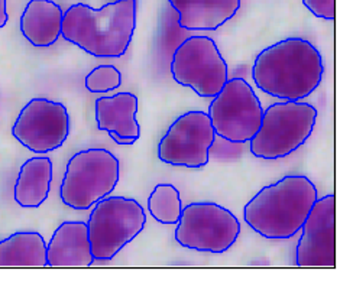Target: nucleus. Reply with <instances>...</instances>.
Segmentation results:
<instances>
[{"label":"nucleus","mask_w":353,"mask_h":286,"mask_svg":"<svg viewBox=\"0 0 353 286\" xmlns=\"http://www.w3.org/2000/svg\"><path fill=\"white\" fill-rule=\"evenodd\" d=\"M325 75V63L314 45L303 38H287L258 54L252 79L261 92L283 101L312 96Z\"/></svg>","instance_id":"nucleus-1"},{"label":"nucleus","mask_w":353,"mask_h":286,"mask_svg":"<svg viewBox=\"0 0 353 286\" xmlns=\"http://www.w3.org/2000/svg\"><path fill=\"white\" fill-rule=\"evenodd\" d=\"M137 28V0H113L99 9L76 3L64 12L61 37L96 58H121Z\"/></svg>","instance_id":"nucleus-2"},{"label":"nucleus","mask_w":353,"mask_h":286,"mask_svg":"<svg viewBox=\"0 0 353 286\" xmlns=\"http://www.w3.org/2000/svg\"><path fill=\"white\" fill-rule=\"evenodd\" d=\"M317 198L319 192L310 178L287 175L263 187L245 205V223L265 238H291L301 230Z\"/></svg>","instance_id":"nucleus-3"},{"label":"nucleus","mask_w":353,"mask_h":286,"mask_svg":"<svg viewBox=\"0 0 353 286\" xmlns=\"http://www.w3.org/2000/svg\"><path fill=\"white\" fill-rule=\"evenodd\" d=\"M317 109L303 101H279L263 110L262 123L249 141L255 158L275 161L290 156L312 136L317 122Z\"/></svg>","instance_id":"nucleus-4"},{"label":"nucleus","mask_w":353,"mask_h":286,"mask_svg":"<svg viewBox=\"0 0 353 286\" xmlns=\"http://www.w3.org/2000/svg\"><path fill=\"white\" fill-rule=\"evenodd\" d=\"M121 163L112 152L101 147L80 150L65 168L60 188L64 205L88 210L109 197L119 183Z\"/></svg>","instance_id":"nucleus-5"},{"label":"nucleus","mask_w":353,"mask_h":286,"mask_svg":"<svg viewBox=\"0 0 353 286\" xmlns=\"http://www.w3.org/2000/svg\"><path fill=\"white\" fill-rule=\"evenodd\" d=\"M92 208L87 227L94 261H112L146 224L145 210L134 198L106 197Z\"/></svg>","instance_id":"nucleus-6"},{"label":"nucleus","mask_w":353,"mask_h":286,"mask_svg":"<svg viewBox=\"0 0 353 286\" xmlns=\"http://www.w3.org/2000/svg\"><path fill=\"white\" fill-rule=\"evenodd\" d=\"M241 234V223L230 210L216 203H191L183 207L175 240L180 246L201 253L222 254Z\"/></svg>","instance_id":"nucleus-7"},{"label":"nucleus","mask_w":353,"mask_h":286,"mask_svg":"<svg viewBox=\"0 0 353 286\" xmlns=\"http://www.w3.org/2000/svg\"><path fill=\"white\" fill-rule=\"evenodd\" d=\"M262 116V104L252 85L239 77L228 80L209 108L216 136L234 145L246 143L255 136Z\"/></svg>","instance_id":"nucleus-8"},{"label":"nucleus","mask_w":353,"mask_h":286,"mask_svg":"<svg viewBox=\"0 0 353 286\" xmlns=\"http://www.w3.org/2000/svg\"><path fill=\"white\" fill-rule=\"evenodd\" d=\"M170 68L176 84L190 87L203 99H213L229 80V68L217 43L203 35L181 42Z\"/></svg>","instance_id":"nucleus-9"},{"label":"nucleus","mask_w":353,"mask_h":286,"mask_svg":"<svg viewBox=\"0 0 353 286\" xmlns=\"http://www.w3.org/2000/svg\"><path fill=\"white\" fill-rule=\"evenodd\" d=\"M216 142L209 113L191 110L170 126L158 143V158L172 167L203 168L209 163L210 150Z\"/></svg>","instance_id":"nucleus-10"},{"label":"nucleus","mask_w":353,"mask_h":286,"mask_svg":"<svg viewBox=\"0 0 353 286\" xmlns=\"http://www.w3.org/2000/svg\"><path fill=\"white\" fill-rule=\"evenodd\" d=\"M12 134L37 155L60 149L70 134V116L64 104L50 99L29 100L21 110Z\"/></svg>","instance_id":"nucleus-11"},{"label":"nucleus","mask_w":353,"mask_h":286,"mask_svg":"<svg viewBox=\"0 0 353 286\" xmlns=\"http://www.w3.org/2000/svg\"><path fill=\"white\" fill-rule=\"evenodd\" d=\"M296 249L299 267H334L336 265V203L334 195L317 198L308 213Z\"/></svg>","instance_id":"nucleus-12"},{"label":"nucleus","mask_w":353,"mask_h":286,"mask_svg":"<svg viewBox=\"0 0 353 286\" xmlns=\"http://www.w3.org/2000/svg\"><path fill=\"white\" fill-rule=\"evenodd\" d=\"M93 262L87 223L64 221L58 225L47 246V265L50 267H88Z\"/></svg>","instance_id":"nucleus-13"},{"label":"nucleus","mask_w":353,"mask_h":286,"mask_svg":"<svg viewBox=\"0 0 353 286\" xmlns=\"http://www.w3.org/2000/svg\"><path fill=\"white\" fill-rule=\"evenodd\" d=\"M187 31H216L241 8V0H168Z\"/></svg>","instance_id":"nucleus-14"},{"label":"nucleus","mask_w":353,"mask_h":286,"mask_svg":"<svg viewBox=\"0 0 353 286\" xmlns=\"http://www.w3.org/2000/svg\"><path fill=\"white\" fill-rule=\"evenodd\" d=\"M64 10L52 0H29L21 17V32L34 47L47 48L61 37Z\"/></svg>","instance_id":"nucleus-15"},{"label":"nucleus","mask_w":353,"mask_h":286,"mask_svg":"<svg viewBox=\"0 0 353 286\" xmlns=\"http://www.w3.org/2000/svg\"><path fill=\"white\" fill-rule=\"evenodd\" d=\"M94 110L99 130L137 141L141 138V126L137 120L138 97L135 94L117 93L110 97H99Z\"/></svg>","instance_id":"nucleus-16"},{"label":"nucleus","mask_w":353,"mask_h":286,"mask_svg":"<svg viewBox=\"0 0 353 286\" xmlns=\"http://www.w3.org/2000/svg\"><path fill=\"white\" fill-rule=\"evenodd\" d=\"M52 183V161L48 156L29 158L19 170L13 198L23 208H38L47 201Z\"/></svg>","instance_id":"nucleus-17"},{"label":"nucleus","mask_w":353,"mask_h":286,"mask_svg":"<svg viewBox=\"0 0 353 286\" xmlns=\"http://www.w3.org/2000/svg\"><path fill=\"white\" fill-rule=\"evenodd\" d=\"M46 267L47 243L37 232H18L0 240V267Z\"/></svg>","instance_id":"nucleus-18"},{"label":"nucleus","mask_w":353,"mask_h":286,"mask_svg":"<svg viewBox=\"0 0 353 286\" xmlns=\"http://www.w3.org/2000/svg\"><path fill=\"white\" fill-rule=\"evenodd\" d=\"M151 216L161 224H176L183 213L180 191L171 184H158L148 198Z\"/></svg>","instance_id":"nucleus-19"},{"label":"nucleus","mask_w":353,"mask_h":286,"mask_svg":"<svg viewBox=\"0 0 353 286\" xmlns=\"http://www.w3.org/2000/svg\"><path fill=\"white\" fill-rule=\"evenodd\" d=\"M121 84L122 74L114 65H99L84 79V87L90 93H109L119 88Z\"/></svg>","instance_id":"nucleus-20"},{"label":"nucleus","mask_w":353,"mask_h":286,"mask_svg":"<svg viewBox=\"0 0 353 286\" xmlns=\"http://www.w3.org/2000/svg\"><path fill=\"white\" fill-rule=\"evenodd\" d=\"M303 5L310 10L316 18L334 21V0H303Z\"/></svg>","instance_id":"nucleus-21"},{"label":"nucleus","mask_w":353,"mask_h":286,"mask_svg":"<svg viewBox=\"0 0 353 286\" xmlns=\"http://www.w3.org/2000/svg\"><path fill=\"white\" fill-rule=\"evenodd\" d=\"M109 136H110V139L114 141V143L122 145V146H129V145H134L137 142V139H134V138H122L116 133H109Z\"/></svg>","instance_id":"nucleus-22"},{"label":"nucleus","mask_w":353,"mask_h":286,"mask_svg":"<svg viewBox=\"0 0 353 286\" xmlns=\"http://www.w3.org/2000/svg\"><path fill=\"white\" fill-rule=\"evenodd\" d=\"M8 10H6V0H0V29L8 23Z\"/></svg>","instance_id":"nucleus-23"}]
</instances>
